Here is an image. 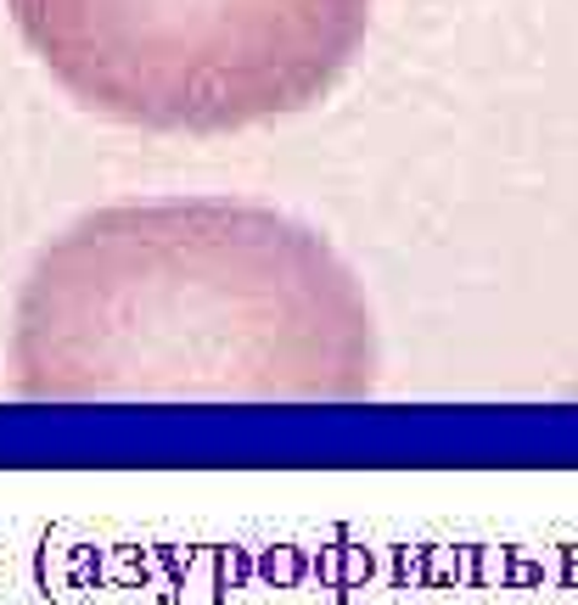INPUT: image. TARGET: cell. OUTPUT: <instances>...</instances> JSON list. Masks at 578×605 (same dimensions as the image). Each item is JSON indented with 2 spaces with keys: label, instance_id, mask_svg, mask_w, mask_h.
Returning a JSON list of instances; mask_svg holds the SVG:
<instances>
[{
  "label": "cell",
  "instance_id": "7a4b0ae2",
  "mask_svg": "<svg viewBox=\"0 0 578 605\" xmlns=\"http://www.w3.org/2000/svg\"><path fill=\"white\" fill-rule=\"evenodd\" d=\"M46 74L79 107L224 134L304 113L365 46L371 0H7Z\"/></svg>",
  "mask_w": 578,
  "mask_h": 605
},
{
  "label": "cell",
  "instance_id": "6da1fadb",
  "mask_svg": "<svg viewBox=\"0 0 578 605\" xmlns=\"http://www.w3.org/2000/svg\"><path fill=\"white\" fill-rule=\"evenodd\" d=\"M28 398H365L376 325L348 263L247 202L102 208L51 242L17 297Z\"/></svg>",
  "mask_w": 578,
  "mask_h": 605
}]
</instances>
